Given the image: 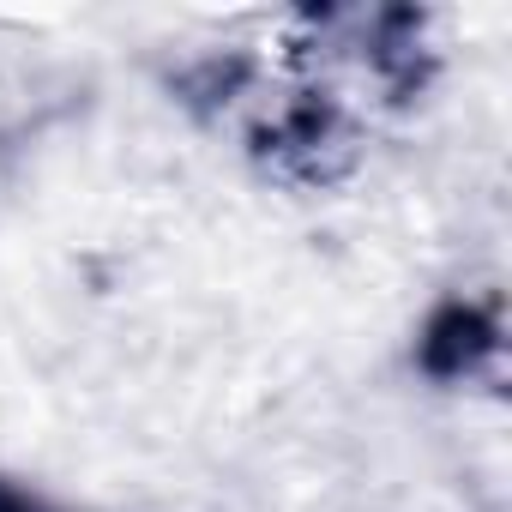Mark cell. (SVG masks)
<instances>
[{
	"label": "cell",
	"instance_id": "6da1fadb",
	"mask_svg": "<svg viewBox=\"0 0 512 512\" xmlns=\"http://www.w3.org/2000/svg\"><path fill=\"white\" fill-rule=\"evenodd\" d=\"M500 356V326L476 302H440L416 338V362L434 380H470L482 362Z\"/></svg>",
	"mask_w": 512,
	"mask_h": 512
}]
</instances>
